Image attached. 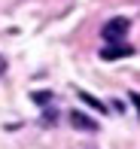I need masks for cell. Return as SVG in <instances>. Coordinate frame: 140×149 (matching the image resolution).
I'll return each mask as SVG.
<instances>
[{
  "instance_id": "1",
  "label": "cell",
  "mask_w": 140,
  "mask_h": 149,
  "mask_svg": "<svg viewBox=\"0 0 140 149\" xmlns=\"http://www.w3.org/2000/svg\"><path fill=\"white\" fill-rule=\"evenodd\" d=\"M128 28H131L128 18H125V15H116V18H110V22L101 28V37L107 40V43H122L125 33H128Z\"/></svg>"
},
{
  "instance_id": "2",
  "label": "cell",
  "mask_w": 140,
  "mask_h": 149,
  "mask_svg": "<svg viewBox=\"0 0 140 149\" xmlns=\"http://www.w3.org/2000/svg\"><path fill=\"white\" fill-rule=\"evenodd\" d=\"M134 55V46H125V43H107L101 49L104 61H119V58H131Z\"/></svg>"
},
{
  "instance_id": "3",
  "label": "cell",
  "mask_w": 140,
  "mask_h": 149,
  "mask_svg": "<svg viewBox=\"0 0 140 149\" xmlns=\"http://www.w3.org/2000/svg\"><path fill=\"white\" fill-rule=\"evenodd\" d=\"M70 125L73 128H76V131H98V122L95 119H91V116H85V113H79V110H73L70 113Z\"/></svg>"
},
{
  "instance_id": "4",
  "label": "cell",
  "mask_w": 140,
  "mask_h": 149,
  "mask_svg": "<svg viewBox=\"0 0 140 149\" xmlns=\"http://www.w3.org/2000/svg\"><path fill=\"white\" fill-rule=\"evenodd\" d=\"M76 94H79V97H82V100H85V104H88V107H95L98 113H107V104H101V100H98V97H91L88 91H82V88H76Z\"/></svg>"
},
{
  "instance_id": "5",
  "label": "cell",
  "mask_w": 140,
  "mask_h": 149,
  "mask_svg": "<svg viewBox=\"0 0 140 149\" xmlns=\"http://www.w3.org/2000/svg\"><path fill=\"white\" fill-rule=\"evenodd\" d=\"M131 104L137 107V113H140V94H131Z\"/></svg>"
}]
</instances>
